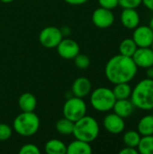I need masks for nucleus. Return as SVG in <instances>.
<instances>
[{
  "label": "nucleus",
  "mask_w": 153,
  "mask_h": 154,
  "mask_svg": "<svg viewBox=\"0 0 153 154\" xmlns=\"http://www.w3.org/2000/svg\"><path fill=\"white\" fill-rule=\"evenodd\" d=\"M132 58L138 68L147 69L153 66V51L151 47L137 48Z\"/></svg>",
  "instance_id": "obj_12"
},
{
  "label": "nucleus",
  "mask_w": 153,
  "mask_h": 154,
  "mask_svg": "<svg viewBox=\"0 0 153 154\" xmlns=\"http://www.w3.org/2000/svg\"><path fill=\"white\" fill-rule=\"evenodd\" d=\"M98 4L101 7L106 9H114L118 6V0H98Z\"/></svg>",
  "instance_id": "obj_29"
},
{
  "label": "nucleus",
  "mask_w": 153,
  "mask_h": 154,
  "mask_svg": "<svg viewBox=\"0 0 153 154\" xmlns=\"http://www.w3.org/2000/svg\"><path fill=\"white\" fill-rule=\"evenodd\" d=\"M137 131L142 136L153 134V115H146L142 116L137 125Z\"/></svg>",
  "instance_id": "obj_18"
},
{
  "label": "nucleus",
  "mask_w": 153,
  "mask_h": 154,
  "mask_svg": "<svg viewBox=\"0 0 153 154\" xmlns=\"http://www.w3.org/2000/svg\"><path fill=\"white\" fill-rule=\"evenodd\" d=\"M120 19L122 24L130 30L135 29L138 25H140L141 22L140 14L136 8H124L121 13Z\"/></svg>",
  "instance_id": "obj_13"
},
{
  "label": "nucleus",
  "mask_w": 153,
  "mask_h": 154,
  "mask_svg": "<svg viewBox=\"0 0 153 154\" xmlns=\"http://www.w3.org/2000/svg\"><path fill=\"white\" fill-rule=\"evenodd\" d=\"M149 26L151 27V29L153 31V16L151 17V21H150V23H149Z\"/></svg>",
  "instance_id": "obj_34"
},
{
  "label": "nucleus",
  "mask_w": 153,
  "mask_h": 154,
  "mask_svg": "<svg viewBox=\"0 0 153 154\" xmlns=\"http://www.w3.org/2000/svg\"><path fill=\"white\" fill-rule=\"evenodd\" d=\"M72 134L78 140L90 143L94 142L99 134V125L94 117L86 115L74 123Z\"/></svg>",
  "instance_id": "obj_3"
},
{
  "label": "nucleus",
  "mask_w": 153,
  "mask_h": 154,
  "mask_svg": "<svg viewBox=\"0 0 153 154\" xmlns=\"http://www.w3.org/2000/svg\"><path fill=\"white\" fill-rule=\"evenodd\" d=\"M142 0H118V5L123 8H137Z\"/></svg>",
  "instance_id": "obj_28"
},
{
  "label": "nucleus",
  "mask_w": 153,
  "mask_h": 154,
  "mask_svg": "<svg viewBox=\"0 0 153 154\" xmlns=\"http://www.w3.org/2000/svg\"><path fill=\"white\" fill-rule=\"evenodd\" d=\"M137 45L133 40V38H126L124 39L120 45H119V54H122L124 56L127 57H133L134 52L137 50Z\"/></svg>",
  "instance_id": "obj_21"
},
{
  "label": "nucleus",
  "mask_w": 153,
  "mask_h": 154,
  "mask_svg": "<svg viewBox=\"0 0 153 154\" xmlns=\"http://www.w3.org/2000/svg\"><path fill=\"white\" fill-rule=\"evenodd\" d=\"M13 126L19 135L32 136L40 128V118L34 112H22L14 118Z\"/></svg>",
  "instance_id": "obj_4"
},
{
  "label": "nucleus",
  "mask_w": 153,
  "mask_h": 154,
  "mask_svg": "<svg viewBox=\"0 0 153 154\" xmlns=\"http://www.w3.org/2000/svg\"><path fill=\"white\" fill-rule=\"evenodd\" d=\"M56 48L59 55L65 60H72L79 53V46L72 39H62Z\"/></svg>",
  "instance_id": "obj_10"
},
{
  "label": "nucleus",
  "mask_w": 153,
  "mask_h": 154,
  "mask_svg": "<svg viewBox=\"0 0 153 154\" xmlns=\"http://www.w3.org/2000/svg\"><path fill=\"white\" fill-rule=\"evenodd\" d=\"M55 128L57 132L61 135H70L73 134L74 130V122L71 120L63 117L57 121L55 125Z\"/></svg>",
  "instance_id": "obj_22"
},
{
  "label": "nucleus",
  "mask_w": 153,
  "mask_h": 154,
  "mask_svg": "<svg viewBox=\"0 0 153 154\" xmlns=\"http://www.w3.org/2000/svg\"><path fill=\"white\" fill-rule=\"evenodd\" d=\"M145 69H146V76H147V78L153 79V66L149 67V68H147Z\"/></svg>",
  "instance_id": "obj_33"
},
{
  "label": "nucleus",
  "mask_w": 153,
  "mask_h": 154,
  "mask_svg": "<svg viewBox=\"0 0 153 154\" xmlns=\"http://www.w3.org/2000/svg\"><path fill=\"white\" fill-rule=\"evenodd\" d=\"M68 154H91L92 148L89 143L76 139L67 146Z\"/></svg>",
  "instance_id": "obj_16"
},
{
  "label": "nucleus",
  "mask_w": 153,
  "mask_h": 154,
  "mask_svg": "<svg viewBox=\"0 0 153 154\" xmlns=\"http://www.w3.org/2000/svg\"><path fill=\"white\" fill-rule=\"evenodd\" d=\"M92 22L95 26L100 29H106L110 27L115 22V14L112 10L104 7L96 8L92 14Z\"/></svg>",
  "instance_id": "obj_8"
},
{
  "label": "nucleus",
  "mask_w": 153,
  "mask_h": 154,
  "mask_svg": "<svg viewBox=\"0 0 153 154\" xmlns=\"http://www.w3.org/2000/svg\"><path fill=\"white\" fill-rule=\"evenodd\" d=\"M112 90H113V93H114L116 100H118V99H128V98H130L133 88L129 85V83L124 82V83L115 84V87Z\"/></svg>",
  "instance_id": "obj_20"
},
{
  "label": "nucleus",
  "mask_w": 153,
  "mask_h": 154,
  "mask_svg": "<svg viewBox=\"0 0 153 154\" xmlns=\"http://www.w3.org/2000/svg\"><path fill=\"white\" fill-rule=\"evenodd\" d=\"M151 110H152V115H153V108H152V109H151Z\"/></svg>",
  "instance_id": "obj_37"
},
{
  "label": "nucleus",
  "mask_w": 153,
  "mask_h": 154,
  "mask_svg": "<svg viewBox=\"0 0 153 154\" xmlns=\"http://www.w3.org/2000/svg\"><path fill=\"white\" fill-rule=\"evenodd\" d=\"M45 152L48 154H65L67 153V146L58 139H51L46 143Z\"/></svg>",
  "instance_id": "obj_19"
},
{
  "label": "nucleus",
  "mask_w": 153,
  "mask_h": 154,
  "mask_svg": "<svg viewBox=\"0 0 153 154\" xmlns=\"http://www.w3.org/2000/svg\"><path fill=\"white\" fill-rule=\"evenodd\" d=\"M141 138H142V135L139 134L138 131L129 130L124 133V134L123 136V142L125 146L137 148Z\"/></svg>",
  "instance_id": "obj_23"
},
{
  "label": "nucleus",
  "mask_w": 153,
  "mask_h": 154,
  "mask_svg": "<svg viewBox=\"0 0 153 154\" xmlns=\"http://www.w3.org/2000/svg\"><path fill=\"white\" fill-rule=\"evenodd\" d=\"M63 39L62 32L55 26H48L42 29L39 35L41 44L48 49L56 48L60 41Z\"/></svg>",
  "instance_id": "obj_7"
},
{
  "label": "nucleus",
  "mask_w": 153,
  "mask_h": 154,
  "mask_svg": "<svg viewBox=\"0 0 153 154\" xmlns=\"http://www.w3.org/2000/svg\"><path fill=\"white\" fill-rule=\"evenodd\" d=\"M133 40L138 48L151 47L153 42V31L149 25H138L133 29Z\"/></svg>",
  "instance_id": "obj_9"
},
{
  "label": "nucleus",
  "mask_w": 153,
  "mask_h": 154,
  "mask_svg": "<svg viewBox=\"0 0 153 154\" xmlns=\"http://www.w3.org/2000/svg\"><path fill=\"white\" fill-rule=\"evenodd\" d=\"M149 10L153 12V0H142V3Z\"/></svg>",
  "instance_id": "obj_32"
},
{
  "label": "nucleus",
  "mask_w": 153,
  "mask_h": 154,
  "mask_svg": "<svg viewBox=\"0 0 153 154\" xmlns=\"http://www.w3.org/2000/svg\"><path fill=\"white\" fill-rule=\"evenodd\" d=\"M135 108L149 111L153 108V79H144L139 81L132 90L130 97Z\"/></svg>",
  "instance_id": "obj_2"
},
{
  "label": "nucleus",
  "mask_w": 153,
  "mask_h": 154,
  "mask_svg": "<svg viewBox=\"0 0 153 154\" xmlns=\"http://www.w3.org/2000/svg\"><path fill=\"white\" fill-rule=\"evenodd\" d=\"M120 154H138L139 152L137 150V148H133V147H129V146H125L124 148H123L120 152Z\"/></svg>",
  "instance_id": "obj_30"
},
{
  "label": "nucleus",
  "mask_w": 153,
  "mask_h": 154,
  "mask_svg": "<svg viewBox=\"0 0 153 154\" xmlns=\"http://www.w3.org/2000/svg\"><path fill=\"white\" fill-rule=\"evenodd\" d=\"M137 71L138 67L133 58L122 54L112 57L107 61L105 68L106 79L114 85L124 82L129 83L134 79Z\"/></svg>",
  "instance_id": "obj_1"
},
{
  "label": "nucleus",
  "mask_w": 153,
  "mask_h": 154,
  "mask_svg": "<svg viewBox=\"0 0 153 154\" xmlns=\"http://www.w3.org/2000/svg\"><path fill=\"white\" fill-rule=\"evenodd\" d=\"M63 116L71 120L72 122H76L79 120L81 117L86 116L87 113V105L83 98L73 97L69 98L62 108Z\"/></svg>",
  "instance_id": "obj_6"
},
{
  "label": "nucleus",
  "mask_w": 153,
  "mask_h": 154,
  "mask_svg": "<svg viewBox=\"0 0 153 154\" xmlns=\"http://www.w3.org/2000/svg\"><path fill=\"white\" fill-rule=\"evenodd\" d=\"M88 0H65L66 3L69 4V5H83L85 3H87Z\"/></svg>",
  "instance_id": "obj_31"
},
{
  "label": "nucleus",
  "mask_w": 153,
  "mask_h": 154,
  "mask_svg": "<svg viewBox=\"0 0 153 154\" xmlns=\"http://www.w3.org/2000/svg\"><path fill=\"white\" fill-rule=\"evenodd\" d=\"M135 106L130 98L128 99H118L115 101L113 110L114 113L118 115L123 118H127L132 116L134 112Z\"/></svg>",
  "instance_id": "obj_15"
},
{
  "label": "nucleus",
  "mask_w": 153,
  "mask_h": 154,
  "mask_svg": "<svg viewBox=\"0 0 153 154\" xmlns=\"http://www.w3.org/2000/svg\"><path fill=\"white\" fill-rule=\"evenodd\" d=\"M73 60H74V63L76 67L80 69H86L90 65V59L85 54L78 53Z\"/></svg>",
  "instance_id": "obj_25"
},
{
  "label": "nucleus",
  "mask_w": 153,
  "mask_h": 154,
  "mask_svg": "<svg viewBox=\"0 0 153 154\" xmlns=\"http://www.w3.org/2000/svg\"><path fill=\"white\" fill-rule=\"evenodd\" d=\"M92 89V84L87 78L79 77L74 80L72 84V93L75 97L84 98L88 96Z\"/></svg>",
  "instance_id": "obj_14"
},
{
  "label": "nucleus",
  "mask_w": 153,
  "mask_h": 154,
  "mask_svg": "<svg viewBox=\"0 0 153 154\" xmlns=\"http://www.w3.org/2000/svg\"><path fill=\"white\" fill-rule=\"evenodd\" d=\"M2 3H5V4H8V3H11V2H13L14 0H0Z\"/></svg>",
  "instance_id": "obj_35"
},
{
  "label": "nucleus",
  "mask_w": 153,
  "mask_h": 154,
  "mask_svg": "<svg viewBox=\"0 0 153 154\" xmlns=\"http://www.w3.org/2000/svg\"><path fill=\"white\" fill-rule=\"evenodd\" d=\"M12 129L6 124H0V141H7L12 136Z\"/></svg>",
  "instance_id": "obj_27"
},
{
  "label": "nucleus",
  "mask_w": 153,
  "mask_h": 154,
  "mask_svg": "<svg viewBox=\"0 0 153 154\" xmlns=\"http://www.w3.org/2000/svg\"><path fill=\"white\" fill-rule=\"evenodd\" d=\"M116 98L113 90L106 87L96 88L90 96V104L98 112H108L112 110Z\"/></svg>",
  "instance_id": "obj_5"
},
{
  "label": "nucleus",
  "mask_w": 153,
  "mask_h": 154,
  "mask_svg": "<svg viewBox=\"0 0 153 154\" xmlns=\"http://www.w3.org/2000/svg\"><path fill=\"white\" fill-rule=\"evenodd\" d=\"M151 48L152 49V51H153V42H152V43H151Z\"/></svg>",
  "instance_id": "obj_36"
},
{
  "label": "nucleus",
  "mask_w": 153,
  "mask_h": 154,
  "mask_svg": "<svg viewBox=\"0 0 153 154\" xmlns=\"http://www.w3.org/2000/svg\"><path fill=\"white\" fill-rule=\"evenodd\" d=\"M103 125L105 129L112 134H119L123 133L125 128L124 118L115 113L106 115L103 120Z\"/></svg>",
  "instance_id": "obj_11"
},
{
  "label": "nucleus",
  "mask_w": 153,
  "mask_h": 154,
  "mask_svg": "<svg viewBox=\"0 0 153 154\" xmlns=\"http://www.w3.org/2000/svg\"><path fill=\"white\" fill-rule=\"evenodd\" d=\"M20 154H41V151L39 147L33 143H27L23 145L20 150H19Z\"/></svg>",
  "instance_id": "obj_26"
},
{
  "label": "nucleus",
  "mask_w": 153,
  "mask_h": 154,
  "mask_svg": "<svg viewBox=\"0 0 153 154\" xmlns=\"http://www.w3.org/2000/svg\"><path fill=\"white\" fill-rule=\"evenodd\" d=\"M137 150L141 154H153V134L142 136Z\"/></svg>",
  "instance_id": "obj_24"
},
{
  "label": "nucleus",
  "mask_w": 153,
  "mask_h": 154,
  "mask_svg": "<svg viewBox=\"0 0 153 154\" xmlns=\"http://www.w3.org/2000/svg\"><path fill=\"white\" fill-rule=\"evenodd\" d=\"M18 106L22 112H33L37 106V99L31 93H23L18 99Z\"/></svg>",
  "instance_id": "obj_17"
}]
</instances>
